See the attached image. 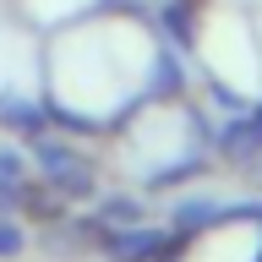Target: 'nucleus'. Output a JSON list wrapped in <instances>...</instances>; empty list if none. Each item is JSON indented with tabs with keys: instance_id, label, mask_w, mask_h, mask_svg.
Segmentation results:
<instances>
[{
	"instance_id": "nucleus-1",
	"label": "nucleus",
	"mask_w": 262,
	"mask_h": 262,
	"mask_svg": "<svg viewBox=\"0 0 262 262\" xmlns=\"http://www.w3.org/2000/svg\"><path fill=\"white\" fill-rule=\"evenodd\" d=\"M16 246H22V235H16V229H6V224H0V257H11Z\"/></svg>"
}]
</instances>
